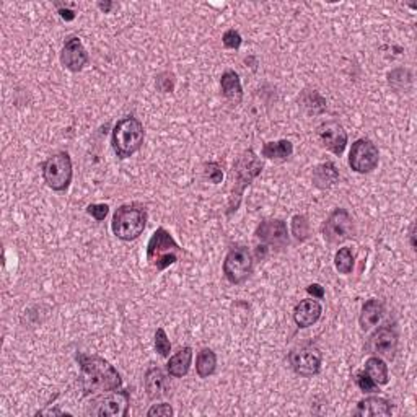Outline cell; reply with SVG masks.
I'll use <instances>...</instances> for the list:
<instances>
[{"instance_id": "f35d334b", "label": "cell", "mask_w": 417, "mask_h": 417, "mask_svg": "<svg viewBox=\"0 0 417 417\" xmlns=\"http://www.w3.org/2000/svg\"><path fill=\"white\" fill-rule=\"evenodd\" d=\"M98 7H100V10H103L104 13H109L111 12V8L114 7V3L113 2H104V3L100 2Z\"/></svg>"}, {"instance_id": "ab89813d", "label": "cell", "mask_w": 417, "mask_h": 417, "mask_svg": "<svg viewBox=\"0 0 417 417\" xmlns=\"http://www.w3.org/2000/svg\"><path fill=\"white\" fill-rule=\"evenodd\" d=\"M411 247H412V249H416V243H414V225L411 227Z\"/></svg>"}, {"instance_id": "4316f807", "label": "cell", "mask_w": 417, "mask_h": 417, "mask_svg": "<svg viewBox=\"0 0 417 417\" xmlns=\"http://www.w3.org/2000/svg\"><path fill=\"white\" fill-rule=\"evenodd\" d=\"M335 266L339 274H350L354 271L355 258L350 248H339L335 254Z\"/></svg>"}, {"instance_id": "ba28073f", "label": "cell", "mask_w": 417, "mask_h": 417, "mask_svg": "<svg viewBox=\"0 0 417 417\" xmlns=\"http://www.w3.org/2000/svg\"><path fill=\"white\" fill-rule=\"evenodd\" d=\"M354 234V218L346 209H335L323 223V236L331 245L344 243L346 240L352 238Z\"/></svg>"}, {"instance_id": "8d00e7d4", "label": "cell", "mask_w": 417, "mask_h": 417, "mask_svg": "<svg viewBox=\"0 0 417 417\" xmlns=\"http://www.w3.org/2000/svg\"><path fill=\"white\" fill-rule=\"evenodd\" d=\"M306 292H308L310 295H313V298H323L324 297V289L319 284H310L308 287H306Z\"/></svg>"}, {"instance_id": "484cf974", "label": "cell", "mask_w": 417, "mask_h": 417, "mask_svg": "<svg viewBox=\"0 0 417 417\" xmlns=\"http://www.w3.org/2000/svg\"><path fill=\"white\" fill-rule=\"evenodd\" d=\"M300 103L310 114H322L326 111V100L315 90H305L300 96Z\"/></svg>"}, {"instance_id": "6da1fadb", "label": "cell", "mask_w": 417, "mask_h": 417, "mask_svg": "<svg viewBox=\"0 0 417 417\" xmlns=\"http://www.w3.org/2000/svg\"><path fill=\"white\" fill-rule=\"evenodd\" d=\"M77 362L82 370V392L83 396L90 394L111 393L121 388V375L108 361L98 355H87L78 352Z\"/></svg>"}, {"instance_id": "4fadbf2b", "label": "cell", "mask_w": 417, "mask_h": 417, "mask_svg": "<svg viewBox=\"0 0 417 417\" xmlns=\"http://www.w3.org/2000/svg\"><path fill=\"white\" fill-rule=\"evenodd\" d=\"M316 134L322 146L337 157H341L348 147V133L337 121H326L319 124Z\"/></svg>"}, {"instance_id": "e575fe53", "label": "cell", "mask_w": 417, "mask_h": 417, "mask_svg": "<svg viewBox=\"0 0 417 417\" xmlns=\"http://www.w3.org/2000/svg\"><path fill=\"white\" fill-rule=\"evenodd\" d=\"M87 212H89V215H91L95 221L103 222L104 218H106V215L109 214V205L108 204H90L89 207H87Z\"/></svg>"}, {"instance_id": "d590c367", "label": "cell", "mask_w": 417, "mask_h": 417, "mask_svg": "<svg viewBox=\"0 0 417 417\" xmlns=\"http://www.w3.org/2000/svg\"><path fill=\"white\" fill-rule=\"evenodd\" d=\"M173 414H174L173 407H171L170 405H166V403H161V405H153L150 409L147 411L148 417H168Z\"/></svg>"}, {"instance_id": "e0dca14e", "label": "cell", "mask_w": 417, "mask_h": 417, "mask_svg": "<svg viewBox=\"0 0 417 417\" xmlns=\"http://www.w3.org/2000/svg\"><path fill=\"white\" fill-rule=\"evenodd\" d=\"M144 385H146L147 396L153 401L166 396V393H168V376L160 367L148 368L146 379H144Z\"/></svg>"}, {"instance_id": "7a4b0ae2", "label": "cell", "mask_w": 417, "mask_h": 417, "mask_svg": "<svg viewBox=\"0 0 417 417\" xmlns=\"http://www.w3.org/2000/svg\"><path fill=\"white\" fill-rule=\"evenodd\" d=\"M261 171H262V161L260 160V157L251 150V148L245 150L238 158H236V161L234 164V190H232L230 203H228V209H227L228 215H232L238 210L245 190H247L254 179L260 177Z\"/></svg>"}, {"instance_id": "d4e9b609", "label": "cell", "mask_w": 417, "mask_h": 417, "mask_svg": "<svg viewBox=\"0 0 417 417\" xmlns=\"http://www.w3.org/2000/svg\"><path fill=\"white\" fill-rule=\"evenodd\" d=\"M215 368H217V355L212 349L204 348L197 354L196 359V372L201 379H209L210 375H214Z\"/></svg>"}, {"instance_id": "30bf717a", "label": "cell", "mask_w": 417, "mask_h": 417, "mask_svg": "<svg viewBox=\"0 0 417 417\" xmlns=\"http://www.w3.org/2000/svg\"><path fill=\"white\" fill-rule=\"evenodd\" d=\"M380 152L375 144L368 139H359L352 144L349 153V166L355 173H370L379 166Z\"/></svg>"}, {"instance_id": "5b68a950", "label": "cell", "mask_w": 417, "mask_h": 417, "mask_svg": "<svg viewBox=\"0 0 417 417\" xmlns=\"http://www.w3.org/2000/svg\"><path fill=\"white\" fill-rule=\"evenodd\" d=\"M183 249L174 241L173 236L168 230L164 227L157 228L153 232L147 245V261L152 264L157 271H165L174 262H178L179 256H181Z\"/></svg>"}, {"instance_id": "5bb4252c", "label": "cell", "mask_w": 417, "mask_h": 417, "mask_svg": "<svg viewBox=\"0 0 417 417\" xmlns=\"http://www.w3.org/2000/svg\"><path fill=\"white\" fill-rule=\"evenodd\" d=\"M256 238L264 245H271L275 248H285L289 245L287 225L280 218H267L256 227L254 232Z\"/></svg>"}, {"instance_id": "7c38bea8", "label": "cell", "mask_w": 417, "mask_h": 417, "mask_svg": "<svg viewBox=\"0 0 417 417\" xmlns=\"http://www.w3.org/2000/svg\"><path fill=\"white\" fill-rule=\"evenodd\" d=\"M95 407L91 409V414L98 417H126L129 414L131 394L126 390L121 392H111L106 396L96 399L93 403Z\"/></svg>"}, {"instance_id": "1f68e13d", "label": "cell", "mask_w": 417, "mask_h": 417, "mask_svg": "<svg viewBox=\"0 0 417 417\" xmlns=\"http://www.w3.org/2000/svg\"><path fill=\"white\" fill-rule=\"evenodd\" d=\"M204 177L205 179H209L212 184H221L223 181V170L222 166L215 161H210V164L204 165Z\"/></svg>"}, {"instance_id": "8fae6325", "label": "cell", "mask_w": 417, "mask_h": 417, "mask_svg": "<svg viewBox=\"0 0 417 417\" xmlns=\"http://www.w3.org/2000/svg\"><path fill=\"white\" fill-rule=\"evenodd\" d=\"M367 350L380 359L393 361L398 350V333L396 329L390 324L376 329L373 335L368 337Z\"/></svg>"}, {"instance_id": "52a82bcc", "label": "cell", "mask_w": 417, "mask_h": 417, "mask_svg": "<svg viewBox=\"0 0 417 417\" xmlns=\"http://www.w3.org/2000/svg\"><path fill=\"white\" fill-rule=\"evenodd\" d=\"M253 254L248 248L235 247L227 253L223 261V275L230 284H243L253 274Z\"/></svg>"}, {"instance_id": "8992f818", "label": "cell", "mask_w": 417, "mask_h": 417, "mask_svg": "<svg viewBox=\"0 0 417 417\" xmlns=\"http://www.w3.org/2000/svg\"><path fill=\"white\" fill-rule=\"evenodd\" d=\"M43 178L47 188L52 191L64 192L69 190L70 183H72V158L67 152H59L56 155L47 158L45 164L41 165Z\"/></svg>"}, {"instance_id": "2e32d148", "label": "cell", "mask_w": 417, "mask_h": 417, "mask_svg": "<svg viewBox=\"0 0 417 417\" xmlns=\"http://www.w3.org/2000/svg\"><path fill=\"white\" fill-rule=\"evenodd\" d=\"M323 306L315 298H305L293 310V322L298 328H310L322 318Z\"/></svg>"}, {"instance_id": "44dd1931", "label": "cell", "mask_w": 417, "mask_h": 417, "mask_svg": "<svg viewBox=\"0 0 417 417\" xmlns=\"http://www.w3.org/2000/svg\"><path fill=\"white\" fill-rule=\"evenodd\" d=\"M337 181H339V170L331 161L318 165L313 170V184L318 190H331Z\"/></svg>"}, {"instance_id": "d6986e66", "label": "cell", "mask_w": 417, "mask_h": 417, "mask_svg": "<svg viewBox=\"0 0 417 417\" xmlns=\"http://www.w3.org/2000/svg\"><path fill=\"white\" fill-rule=\"evenodd\" d=\"M385 316V305L379 298H370L362 306L361 316H359V324L362 331H370L375 328Z\"/></svg>"}, {"instance_id": "f1b7e54d", "label": "cell", "mask_w": 417, "mask_h": 417, "mask_svg": "<svg viewBox=\"0 0 417 417\" xmlns=\"http://www.w3.org/2000/svg\"><path fill=\"white\" fill-rule=\"evenodd\" d=\"M292 235L297 241H305L310 236V222L306 215H293L292 218Z\"/></svg>"}, {"instance_id": "9c48e42d", "label": "cell", "mask_w": 417, "mask_h": 417, "mask_svg": "<svg viewBox=\"0 0 417 417\" xmlns=\"http://www.w3.org/2000/svg\"><path fill=\"white\" fill-rule=\"evenodd\" d=\"M322 362L323 355L315 346H300L289 354V363H291L293 372L297 375L305 376V379L318 375L322 372Z\"/></svg>"}, {"instance_id": "603a6c76", "label": "cell", "mask_w": 417, "mask_h": 417, "mask_svg": "<svg viewBox=\"0 0 417 417\" xmlns=\"http://www.w3.org/2000/svg\"><path fill=\"white\" fill-rule=\"evenodd\" d=\"M293 153V146L291 140H278V142H266L262 147V157L269 160H287Z\"/></svg>"}, {"instance_id": "f546056e", "label": "cell", "mask_w": 417, "mask_h": 417, "mask_svg": "<svg viewBox=\"0 0 417 417\" xmlns=\"http://www.w3.org/2000/svg\"><path fill=\"white\" fill-rule=\"evenodd\" d=\"M155 350L161 357H168L171 352V342L164 328H158L155 333Z\"/></svg>"}, {"instance_id": "74e56055", "label": "cell", "mask_w": 417, "mask_h": 417, "mask_svg": "<svg viewBox=\"0 0 417 417\" xmlns=\"http://www.w3.org/2000/svg\"><path fill=\"white\" fill-rule=\"evenodd\" d=\"M57 7H59L60 16H63V19H64L65 21H72L74 19H76V12H74V10H69V8H64L63 5H59V3H57Z\"/></svg>"}, {"instance_id": "277c9868", "label": "cell", "mask_w": 417, "mask_h": 417, "mask_svg": "<svg viewBox=\"0 0 417 417\" xmlns=\"http://www.w3.org/2000/svg\"><path fill=\"white\" fill-rule=\"evenodd\" d=\"M144 135H146L144 126L137 117L127 116L124 120L117 121L111 135L114 153L120 158H129L134 155L142 147Z\"/></svg>"}, {"instance_id": "7402d4cb", "label": "cell", "mask_w": 417, "mask_h": 417, "mask_svg": "<svg viewBox=\"0 0 417 417\" xmlns=\"http://www.w3.org/2000/svg\"><path fill=\"white\" fill-rule=\"evenodd\" d=\"M191 362H192V349L183 348L174 355H171L168 363H166V370H168L170 375L174 376V379H183V376L188 375V372H190Z\"/></svg>"}, {"instance_id": "9a60e30c", "label": "cell", "mask_w": 417, "mask_h": 417, "mask_svg": "<svg viewBox=\"0 0 417 417\" xmlns=\"http://www.w3.org/2000/svg\"><path fill=\"white\" fill-rule=\"evenodd\" d=\"M89 52L83 47L80 38L72 36L65 41L63 52H60V63L65 69L70 72H80L89 64Z\"/></svg>"}, {"instance_id": "ffe728a7", "label": "cell", "mask_w": 417, "mask_h": 417, "mask_svg": "<svg viewBox=\"0 0 417 417\" xmlns=\"http://www.w3.org/2000/svg\"><path fill=\"white\" fill-rule=\"evenodd\" d=\"M221 89L222 95L230 102L232 104H240L243 100V89H241V82L238 74L235 70H227L222 74L221 78Z\"/></svg>"}, {"instance_id": "83f0119b", "label": "cell", "mask_w": 417, "mask_h": 417, "mask_svg": "<svg viewBox=\"0 0 417 417\" xmlns=\"http://www.w3.org/2000/svg\"><path fill=\"white\" fill-rule=\"evenodd\" d=\"M388 82L396 91H407L412 85V74L407 69H396L388 74Z\"/></svg>"}, {"instance_id": "d6a6232c", "label": "cell", "mask_w": 417, "mask_h": 417, "mask_svg": "<svg viewBox=\"0 0 417 417\" xmlns=\"http://www.w3.org/2000/svg\"><path fill=\"white\" fill-rule=\"evenodd\" d=\"M222 43H223V46L228 47V49H240L243 39H241V34L236 32V30L232 28V30H228V32L223 33Z\"/></svg>"}, {"instance_id": "4dcf8cb0", "label": "cell", "mask_w": 417, "mask_h": 417, "mask_svg": "<svg viewBox=\"0 0 417 417\" xmlns=\"http://www.w3.org/2000/svg\"><path fill=\"white\" fill-rule=\"evenodd\" d=\"M355 383L361 388L362 393H376L379 392V385L373 381L365 372L355 373Z\"/></svg>"}, {"instance_id": "cb8c5ba5", "label": "cell", "mask_w": 417, "mask_h": 417, "mask_svg": "<svg viewBox=\"0 0 417 417\" xmlns=\"http://www.w3.org/2000/svg\"><path fill=\"white\" fill-rule=\"evenodd\" d=\"M370 379L375 381L376 385H388L390 376H388V365H386L383 359L376 357V355H373V357L367 359L365 362V370Z\"/></svg>"}, {"instance_id": "836d02e7", "label": "cell", "mask_w": 417, "mask_h": 417, "mask_svg": "<svg viewBox=\"0 0 417 417\" xmlns=\"http://www.w3.org/2000/svg\"><path fill=\"white\" fill-rule=\"evenodd\" d=\"M157 89L161 93H171L174 90V76L170 72H164L157 77Z\"/></svg>"}, {"instance_id": "ac0fdd59", "label": "cell", "mask_w": 417, "mask_h": 417, "mask_svg": "<svg viewBox=\"0 0 417 417\" xmlns=\"http://www.w3.org/2000/svg\"><path fill=\"white\" fill-rule=\"evenodd\" d=\"M393 407L388 399L380 396H368L359 401L354 416L357 417H376V416H392Z\"/></svg>"}, {"instance_id": "3957f363", "label": "cell", "mask_w": 417, "mask_h": 417, "mask_svg": "<svg viewBox=\"0 0 417 417\" xmlns=\"http://www.w3.org/2000/svg\"><path fill=\"white\" fill-rule=\"evenodd\" d=\"M147 227V210L140 204H124L113 215V234L122 241H134Z\"/></svg>"}]
</instances>
